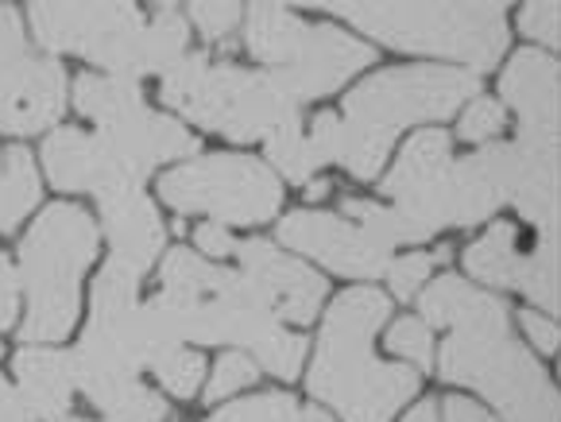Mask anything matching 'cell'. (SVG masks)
Listing matches in <instances>:
<instances>
[{
    "label": "cell",
    "instance_id": "6da1fadb",
    "mask_svg": "<svg viewBox=\"0 0 561 422\" xmlns=\"http://www.w3.org/2000/svg\"><path fill=\"white\" fill-rule=\"evenodd\" d=\"M422 315L449 326L438 368L446 380L484 391L507 422H558V391L507 330V310L495 295L442 275L422 295Z\"/></svg>",
    "mask_w": 561,
    "mask_h": 422
},
{
    "label": "cell",
    "instance_id": "7a4b0ae2",
    "mask_svg": "<svg viewBox=\"0 0 561 422\" xmlns=\"http://www.w3.org/2000/svg\"><path fill=\"white\" fill-rule=\"evenodd\" d=\"M163 295L156 298V310L174 338L202 341V345H240L252 349L256 361L279 380H295L302 368L306 341L287 333L279 318L256 298L240 275L225 267H209L194 252L174 249L163 260Z\"/></svg>",
    "mask_w": 561,
    "mask_h": 422
},
{
    "label": "cell",
    "instance_id": "3957f363",
    "mask_svg": "<svg viewBox=\"0 0 561 422\" xmlns=\"http://www.w3.org/2000/svg\"><path fill=\"white\" fill-rule=\"evenodd\" d=\"M388 310L380 290H345L325 315L310 391L345 422H388L419 391L414 368L371 356V338L388 322Z\"/></svg>",
    "mask_w": 561,
    "mask_h": 422
},
{
    "label": "cell",
    "instance_id": "277c9868",
    "mask_svg": "<svg viewBox=\"0 0 561 422\" xmlns=\"http://www.w3.org/2000/svg\"><path fill=\"white\" fill-rule=\"evenodd\" d=\"M32 32L43 47L82 55L133 82L186 58V20L174 9L144 24L136 4H32Z\"/></svg>",
    "mask_w": 561,
    "mask_h": 422
},
{
    "label": "cell",
    "instance_id": "5b68a950",
    "mask_svg": "<svg viewBox=\"0 0 561 422\" xmlns=\"http://www.w3.org/2000/svg\"><path fill=\"white\" fill-rule=\"evenodd\" d=\"M163 101L229 140H264L298 125V105L272 78L248 75L232 62H209L206 55H186L167 70Z\"/></svg>",
    "mask_w": 561,
    "mask_h": 422
},
{
    "label": "cell",
    "instance_id": "8992f818",
    "mask_svg": "<svg viewBox=\"0 0 561 422\" xmlns=\"http://www.w3.org/2000/svg\"><path fill=\"white\" fill-rule=\"evenodd\" d=\"M98 252V225L85 209L58 202L20 244L27 318L24 341H62L78 322V283Z\"/></svg>",
    "mask_w": 561,
    "mask_h": 422
},
{
    "label": "cell",
    "instance_id": "52a82bcc",
    "mask_svg": "<svg viewBox=\"0 0 561 422\" xmlns=\"http://www.w3.org/2000/svg\"><path fill=\"white\" fill-rule=\"evenodd\" d=\"M248 50L267 67V78L290 101L325 98L341 90V82L371 62V47L330 24H302L295 12L275 4L248 9Z\"/></svg>",
    "mask_w": 561,
    "mask_h": 422
},
{
    "label": "cell",
    "instance_id": "ba28073f",
    "mask_svg": "<svg viewBox=\"0 0 561 422\" xmlns=\"http://www.w3.org/2000/svg\"><path fill=\"white\" fill-rule=\"evenodd\" d=\"M348 24L388 47L457 58L472 70H492L507 47L500 4H325Z\"/></svg>",
    "mask_w": 561,
    "mask_h": 422
},
{
    "label": "cell",
    "instance_id": "9c48e42d",
    "mask_svg": "<svg viewBox=\"0 0 561 422\" xmlns=\"http://www.w3.org/2000/svg\"><path fill=\"white\" fill-rule=\"evenodd\" d=\"M388 198H396V209H403L411 221L434 237L442 225H477L495 214L492 183L480 171L477 156L454 163L449 156V136L422 133L399 156L396 171L383 183Z\"/></svg>",
    "mask_w": 561,
    "mask_h": 422
},
{
    "label": "cell",
    "instance_id": "30bf717a",
    "mask_svg": "<svg viewBox=\"0 0 561 422\" xmlns=\"http://www.w3.org/2000/svg\"><path fill=\"white\" fill-rule=\"evenodd\" d=\"M75 105L78 113L98 121L105 148L136 179H148V171H156L167 159H182L198 151V140L186 136V128L144 105V90L133 78L82 75L75 85Z\"/></svg>",
    "mask_w": 561,
    "mask_h": 422
},
{
    "label": "cell",
    "instance_id": "8fae6325",
    "mask_svg": "<svg viewBox=\"0 0 561 422\" xmlns=\"http://www.w3.org/2000/svg\"><path fill=\"white\" fill-rule=\"evenodd\" d=\"M159 198L179 214H206L214 225H260L279 214V179L248 156H206L159 179Z\"/></svg>",
    "mask_w": 561,
    "mask_h": 422
},
{
    "label": "cell",
    "instance_id": "7c38bea8",
    "mask_svg": "<svg viewBox=\"0 0 561 422\" xmlns=\"http://www.w3.org/2000/svg\"><path fill=\"white\" fill-rule=\"evenodd\" d=\"M477 78L465 70L442 67H407L383 70V75L360 82L345 101V121L368 128L380 140H396L399 128L422 125V121H446L457 105L477 98Z\"/></svg>",
    "mask_w": 561,
    "mask_h": 422
},
{
    "label": "cell",
    "instance_id": "4fadbf2b",
    "mask_svg": "<svg viewBox=\"0 0 561 422\" xmlns=\"http://www.w3.org/2000/svg\"><path fill=\"white\" fill-rule=\"evenodd\" d=\"M67 78L55 58L24 50V27L12 4H0V133L24 136L55 125Z\"/></svg>",
    "mask_w": 561,
    "mask_h": 422
},
{
    "label": "cell",
    "instance_id": "5bb4252c",
    "mask_svg": "<svg viewBox=\"0 0 561 422\" xmlns=\"http://www.w3.org/2000/svg\"><path fill=\"white\" fill-rule=\"evenodd\" d=\"M465 267L488 287H519L542 310H558V237L538 232L530 252L519 249L515 225H492L477 244L465 249Z\"/></svg>",
    "mask_w": 561,
    "mask_h": 422
},
{
    "label": "cell",
    "instance_id": "9a60e30c",
    "mask_svg": "<svg viewBox=\"0 0 561 422\" xmlns=\"http://www.w3.org/2000/svg\"><path fill=\"white\" fill-rule=\"evenodd\" d=\"M480 171L488 174L495 198L515 202L538 232L558 229V148H530V144H495L477 151Z\"/></svg>",
    "mask_w": 561,
    "mask_h": 422
},
{
    "label": "cell",
    "instance_id": "2e32d148",
    "mask_svg": "<svg viewBox=\"0 0 561 422\" xmlns=\"http://www.w3.org/2000/svg\"><path fill=\"white\" fill-rule=\"evenodd\" d=\"M279 240L290 244V249H298L302 256L322 260L333 272L353 275V280H376V275H383L391 267V252L380 249V244L364 237L348 217H337V214L302 209V214L283 217Z\"/></svg>",
    "mask_w": 561,
    "mask_h": 422
},
{
    "label": "cell",
    "instance_id": "e0dca14e",
    "mask_svg": "<svg viewBox=\"0 0 561 422\" xmlns=\"http://www.w3.org/2000/svg\"><path fill=\"white\" fill-rule=\"evenodd\" d=\"M240 256V280L256 290V298L275 318L310 322L325 298V280L306 264L283 256L267 240H244L232 249Z\"/></svg>",
    "mask_w": 561,
    "mask_h": 422
},
{
    "label": "cell",
    "instance_id": "ac0fdd59",
    "mask_svg": "<svg viewBox=\"0 0 561 422\" xmlns=\"http://www.w3.org/2000/svg\"><path fill=\"white\" fill-rule=\"evenodd\" d=\"M43 171L47 179L58 186V191L67 194H108L116 186H128V183H144L136 179L113 151L105 148L101 136H85L78 128H62L55 133L47 144H43Z\"/></svg>",
    "mask_w": 561,
    "mask_h": 422
},
{
    "label": "cell",
    "instance_id": "d6986e66",
    "mask_svg": "<svg viewBox=\"0 0 561 422\" xmlns=\"http://www.w3.org/2000/svg\"><path fill=\"white\" fill-rule=\"evenodd\" d=\"M504 101L523 121L519 144L558 148V67L542 50H519L504 70Z\"/></svg>",
    "mask_w": 561,
    "mask_h": 422
},
{
    "label": "cell",
    "instance_id": "ffe728a7",
    "mask_svg": "<svg viewBox=\"0 0 561 422\" xmlns=\"http://www.w3.org/2000/svg\"><path fill=\"white\" fill-rule=\"evenodd\" d=\"M98 206H101V229L113 240V256L148 272L156 264V252L163 249V221H159L144 186L140 183L116 186V191L101 194Z\"/></svg>",
    "mask_w": 561,
    "mask_h": 422
},
{
    "label": "cell",
    "instance_id": "44dd1931",
    "mask_svg": "<svg viewBox=\"0 0 561 422\" xmlns=\"http://www.w3.org/2000/svg\"><path fill=\"white\" fill-rule=\"evenodd\" d=\"M75 368V384L90 396V403H98L108 414V422H163L167 403L140 384L136 373H124L105 361L75 353L70 356Z\"/></svg>",
    "mask_w": 561,
    "mask_h": 422
},
{
    "label": "cell",
    "instance_id": "7402d4cb",
    "mask_svg": "<svg viewBox=\"0 0 561 422\" xmlns=\"http://www.w3.org/2000/svg\"><path fill=\"white\" fill-rule=\"evenodd\" d=\"M16 396L39 419H62L75 399V368L70 356L50 349H24L16 353Z\"/></svg>",
    "mask_w": 561,
    "mask_h": 422
},
{
    "label": "cell",
    "instance_id": "603a6c76",
    "mask_svg": "<svg viewBox=\"0 0 561 422\" xmlns=\"http://www.w3.org/2000/svg\"><path fill=\"white\" fill-rule=\"evenodd\" d=\"M310 144L318 148L322 163L333 159V163L348 167L356 179H376V171H380L391 151L388 140H380V136H371L368 128L353 125V121H341V116H333V113L318 116Z\"/></svg>",
    "mask_w": 561,
    "mask_h": 422
},
{
    "label": "cell",
    "instance_id": "cb8c5ba5",
    "mask_svg": "<svg viewBox=\"0 0 561 422\" xmlns=\"http://www.w3.org/2000/svg\"><path fill=\"white\" fill-rule=\"evenodd\" d=\"M39 202V174L24 148H9L0 156V232L16 229Z\"/></svg>",
    "mask_w": 561,
    "mask_h": 422
},
{
    "label": "cell",
    "instance_id": "d4e9b609",
    "mask_svg": "<svg viewBox=\"0 0 561 422\" xmlns=\"http://www.w3.org/2000/svg\"><path fill=\"white\" fill-rule=\"evenodd\" d=\"M345 217L364 232V237L376 240V244L388 252L396 249V244H419V240H430V232L396 206L388 209V206H371V202H360V198H348Z\"/></svg>",
    "mask_w": 561,
    "mask_h": 422
},
{
    "label": "cell",
    "instance_id": "484cf974",
    "mask_svg": "<svg viewBox=\"0 0 561 422\" xmlns=\"http://www.w3.org/2000/svg\"><path fill=\"white\" fill-rule=\"evenodd\" d=\"M267 159L279 167L287 183H298V186L310 183L314 171L322 167V156H318V148L310 144V136L302 133V125L279 128L275 136H267Z\"/></svg>",
    "mask_w": 561,
    "mask_h": 422
},
{
    "label": "cell",
    "instance_id": "4316f807",
    "mask_svg": "<svg viewBox=\"0 0 561 422\" xmlns=\"http://www.w3.org/2000/svg\"><path fill=\"white\" fill-rule=\"evenodd\" d=\"M148 373H156L159 384H163L171 396L191 399V396H198V384H202V376H206V365H202V356L191 353L186 345H167L148 361Z\"/></svg>",
    "mask_w": 561,
    "mask_h": 422
},
{
    "label": "cell",
    "instance_id": "83f0119b",
    "mask_svg": "<svg viewBox=\"0 0 561 422\" xmlns=\"http://www.w3.org/2000/svg\"><path fill=\"white\" fill-rule=\"evenodd\" d=\"M298 403L283 391H267V396H248L240 403L217 411L209 422H298Z\"/></svg>",
    "mask_w": 561,
    "mask_h": 422
},
{
    "label": "cell",
    "instance_id": "f1b7e54d",
    "mask_svg": "<svg viewBox=\"0 0 561 422\" xmlns=\"http://www.w3.org/2000/svg\"><path fill=\"white\" fill-rule=\"evenodd\" d=\"M388 349L399 356H407V361H414L419 368L434 365V341H430L426 322H419V318H403V322L391 326Z\"/></svg>",
    "mask_w": 561,
    "mask_h": 422
},
{
    "label": "cell",
    "instance_id": "f546056e",
    "mask_svg": "<svg viewBox=\"0 0 561 422\" xmlns=\"http://www.w3.org/2000/svg\"><path fill=\"white\" fill-rule=\"evenodd\" d=\"M407 422H495V419L484 407L469 403L461 396H449V399H426V403H419L407 414Z\"/></svg>",
    "mask_w": 561,
    "mask_h": 422
},
{
    "label": "cell",
    "instance_id": "4dcf8cb0",
    "mask_svg": "<svg viewBox=\"0 0 561 422\" xmlns=\"http://www.w3.org/2000/svg\"><path fill=\"white\" fill-rule=\"evenodd\" d=\"M248 384H256V365H252L244 353H225L214 368V380H209V388H206V399L217 403V399L232 396V391L248 388Z\"/></svg>",
    "mask_w": 561,
    "mask_h": 422
},
{
    "label": "cell",
    "instance_id": "1f68e13d",
    "mask_svg": "<svg viewBox=\"0 0 561 422\" xmlns=\"http://www.w3.org/2000/svg\"><path fill=\"white\" fill-rule=\"evenodd\" d=\"M438 260H449V249H438V256H426V252H414V256L396 260V264L388 267V275H391V290H396L399 298H411L414 290H419L422 283L430 280V272H434V264H438Z\"/></svg>",
    "mask_w": 561,
    "mask_h": 422
},
{
    "label": "cell",
    "instance_id": "d6a6232c",
    "mask_svg": "<svg viewBox=\"0 0 561 422\" xmlns=\"http://www.w3.org/2000/svg\"><path fill=\"white\" fill-rule=\"evenodd\" d=\"M504 128V105H495L488 98H472V105L461 116V136L465 140H488Z\"/></svg>",
    "mask_w": 561,
    "mask_h": 422
},
{
    "label": "cell",
    "instance_id": "836d02e7",
    "mask_svg": "<svg viewBox=\"0 0 561 422\" xmlns=\"http://www.w3.org/2000/svg\"><path fill=\"white\" fill-rule=\"evenodd\" d=\"M191 16L206 39H225L237 27L240 4H191Z\"/></svg>",
    "mask_w": 561,
    "mask_h": 422
},
{
    "label": "cell",
    "instance_id": "e575fe53",
    "mask_svg": "<svg viewBox=\"0 0 561 422\" xmlns=\"http://www.w3.org/2000/svg\"><path fill=\"white\" fill-rule=\"evenodd\" d=\"M519 24L535 43L553 47V43H558V4H527L523 16H519Z\"/></svg>",
    "mask_w": 561,
    "mask_h": 422
},
{
    "label": "cell",
    "instance_id": "d590c367",
    "mask_svg": "<svg viewBox=\"0 0 561 422\" xmlns=\"http://www.w3.org/2000/svg\"><path fill=\"white\" fill-rule=\"evenodd\" d=\"M16 272L9 267V260L0 256V330H9L12 322H16Z\"/></svg>",
    "mask_w": 561,
    "mask_h": 422
},
{
    "label": "cell",
    "instance_id": "8d00e7d4",
    "mask_svg": "<svg viewBox=\"0 0 561 422\" xmlns=\"http://www.w3.org/2000/svg\"><path fill=\"white\" fill-rule=\"evenodd\" d=\"M198 249L202 252H209V256H217V260H225V256H232V249H237V240L229 237V229H221V225H202L198 229Z\"/></svg>",
    "mask_w": 561,
    "mask_h": 422
},
{
    "label": "cell",
    "instance_id": "74e56055",
    "mask_svg": "<svg viewBox=\"0 0 561 422\" xmlns=\"http://www.w3.org/2000/svg\"><path fill=\"white\" fill-rule=\"evenodd\" d=\"M523 330H527V338L538 345V353H553V349H558V326H553L550 318L523 315Z\"/></svg>",
    "mask_w": 561,
    "mask_h": 422
},
{
    "label": "cell",
    "instance_id": "f35d334b",
    "mask_svg": "<svg viewBox=\"0 0 561 422\" xmlns=\"http://www.w3.org/2000/svg\"><path fill=\"white\" fill-rule=\"evenodd\" d=\"M0 422H35L32 411L24 407V399L16 396V388L4 380H0Z\"/></svg>",
    "mask_w": 561,
    "mask_h": 422
},
{
    "label": "cell",
    "instance_id": "ab89813d",
    "mask_svg": "<svg viewBox=\"0 0 561 422\" xmlns=\"http://www.w3.org/2000/svg\"><path fill=\"white\" fill-rule=\"evenodd\" d=\"M330 194V183H322V179H310L306 183V198H325Z\"/></svg>",
    "mask_w": 561,
    "mask_h": 422
},
{
    "label": "cell",
    "instance_id": "60d3db41",
    "mask_svg": "<svg viewBox=\"0 0 561 422\" xmlns=\"http://www.w3.org/2000/svg\"><path fill=\"white\" fill-rule=\"evenodd\" d=\"M298 422H330V414H325V411H318V407H310V411H302V414H298Z\"/></svg>",
    "mask_w": 561,
    "mask_h": 422
},
{
    "label": "cell",
    "instance_id": "b9f144b4",
    "mask_svg": "<svg viewBox=\"0 0 561 422\" xmlns=\"http://www.w3.org/2000/svg\"><path fill=\"white\" fill-rule=\"evenodd\" d=\"M70 422H78V419H70Z\"/></svg>",
    "mask_w": 561,
    "mask_h": 422
}]
</instances>
